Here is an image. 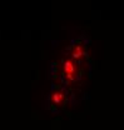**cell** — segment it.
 Instances as JSON below:
<instances>
[{"mask_svg":"<svg viewBox=\"0 0 124 130\" xmlns=\"http://www.w3.org/2000/svg\"><path fill=\"white\" fill-rule=\"evenodd\" d=\"M64 75L70 80L77 78V65L74 64V61H72V60L65 61V64H64Z\"/></svg>","mask_w":124,"mask_h":130,"instance_id":"6da1fadb","label":"cell"},{"mask_svg":"<svg viewBox=\"0 0 124 130\" xmlns=\"http://www.w3.org/2000/svg\"><path fill=\"white\" fill-rule=\"evenodd\" d=\"M64 99H65V96H64V94L62 91H54L51 94V101L55 105H62L64 103Z\"/></svg>","mask_w":124,"mask_h":130,"instance_id":"7a4b0ae2","label":"cell"},{"mask_svg":"<svg viewBox=\"0 0 124 130\" xmlns=\"http://www.w3.org/2000/svg\"><path fill=\"white\" fill-rule=\"evenodd\" d=\"M84 54V49L81 45H77L75 48L73 49V56L74 58H81Z\"/></svg>","mask_w":124,"mask_h":130,"instance_id":"3957f363","label":"cell"}]
</instances>
